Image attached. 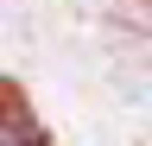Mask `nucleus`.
<instances>
[{
    "mask_svg": "<svg viewBox=\"0 0 152 146\" xmlns=\"http://www.w3.org/2000/svg\"><path fill=\"white\" fill-rule=\"evenodd\" d=\"M0 146H38V121H32V108L0 102Z\"/></svg>",
    "mask_w": 152,
    "mask_h": 146,
    "instance_id": "1",
    "label": "nucleus"
}]
</instances>
